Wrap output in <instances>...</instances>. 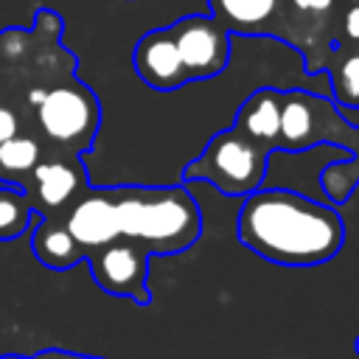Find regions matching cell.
Instances as JSON below:
<instances>
[{"instance_id": "ac0fdd59", "label": "cell", "mask_w": 359, "mask_h": 359, "mask_svg": "<svg viewBox=\"0 0 359 359\" xmlns=\"http://www.w3.org/2000/svg\"><path fill=\"white\" fill-rule=\"evenodd\" d=\"M337 48L359 50V0H345L337 28Z\"/></svg>"}, {"instance_id": "9c48e42d", "label": "cell", "mask_w": 359, "mask_h": 359, "mask_svg": "<svg viewBox=\"0 0 359 359\" xmlns=\"http://www.w3.org/2000/svg\"><path fill=\"white\" fill-rule=\"evenodd\" d=\"M65 227L70 230L76 244L84 250V255L109 244V241H115V238H121L112 191L109 188L81 191L65 213Z\"/></svg>"}, {"instance_id": "4fadbf2b", "label": "cell", "mask_w": 359, "mask_h": 359, "mask_svg": "<svg viewBox=\"0 0 359 359\" xmlns=\"http://www.w3.org/2000/svg\"><path fill=\"white\" fill-rule=\"evenodd\" d=\"M280 0H210V14L230 31L247 36H269Z\"/></svg>"}, {"instance_id": "5bb4252c", "label": "cell", "mask_w": 359, "mask_h": 359, "mask_svg": "<svg viewBox=\"0 0 359 359\" xmlns=\"http://www.w3.org/2000/svg\"><path fill=\"white\" fill-rule=\"evenodd\" d=\"M31 250L39 258V264H45L50 269H67L87 258L84 250L70 236V230L65 227V222H56L50 216L39 222V227L31 238Z\"/></svg>"}, {"instance_id": "ffe728a7", "label": "cell", "mask_w": 359, "mask_h": 359, "mask_svg": "<svg viewBox=\"0 0 359 359\" xmlns=\"http://www.w3.org/2000/svg\"><path fill=\"white\" fill-rule=\"evenodd\" d=\"M14 135H20V118H17V112L11 107L0 104V143L14 137Z\"/></svg>"}, {"instance_id": "cb8c5ba5", "label": "cell", "mask_w": 359, "mask_h": 359, "mask_svg": "<svg viewBox=\"0 0 359 359\" xmlns=\"http://www.w3.org/2000/svg\"><path fill=\"white\" fill-rule=\"evenodd\" d=\"M0 359H25V356H0Z\"/></svg>"}, {"instance_id": "30bf717a", "label": "cell", "mask_w": 359, "mask_h": 359, "mask_svg": "<svg viewBox=\"0 0 359 359\" xmlns=\"http://www.w3.org/2000/svg\"><path fill=\"white\" fill-rule=\"evenodd\" d=\"M132 65L137 70V76L160 93L177 90L182 84H188V73L185 65L180 59V50L174 45V36L168 28H154L149 34L140 36V42L135 45V56Z\"/></svg>"}, {"instance_id": "8fae6325", "label": "cell", "mask_w": 359, "mask_h": 359, "mask_svg": "<svg viewBox=\"0 0 359 359\" xmlns=\"http://www.w3.org/2000/svg\"><path fill=\"white\" fill-rule=\"evenodd\" d=\"M28 177H31L28 180V188H31L28 199L45 213L67 208L84 188V171L73 160V154L56 157V160H39Z\"/></svg>"}, {"instance_id": "9a60e30c", "label": "cell", "mask_w": 359, "mask_h": 359, "mask_svg": "<svg viewBox=\"0 0 359 359\" xmlns=\"http://www.w3.org/2000/svg\"><path fill=\"white\" fill-rule=\"evenodd\" d=\"M325 70L331 73V93L337 104L359 107V50L334 48V56Z\"/></svg>"}, {"instance_id": "d6986e66", "label": "cell", "mask_w": 359, "mask_h": 359, "mask_svg": "<svg viewBox=\"0 0 359 359\" xmlns=\"http://www.w3.org/2000/svg\"><path fill=\"white\" fill-rule=\"evenodd\" d=\"M0 45H3V53L8 59H22L28 50V34L25 31H6Z\"/></svg>"}, {"instance_id": "44dd1931", "label": "cell", "mask_w": 359, "mask_h": 359, "mask_svg": "<svg viewBox=\"0 0 359 359\" xmlns=\"http://www.w3.org/2000/svg\"><path fill=\"white\" fill-rule=\"evenodd\" d=\"M34 359H98V356H84V353H70V351H42Z\"/></svg>"}, {"instance_id": "ba28073f", "label": "cell", "mask_w": 359, "mask_h": 359, "mask_svg": "<svg viewBox=\"0 0 359 359\" xmlns=\"http://www.w3.org/2000/svg\"><path fill=\"white\" fill-rule=\"evenodd\" d=\"M90 269L95 283L115 294V297H129L137 306H149V252L129 241V238H115L93 252H87Z\"/></svg>"}, {"instance_id": "e0dca14e", "label": "cell", "mask_w": 359, "mask_h": 359, "mask_svg": "<svg viewBox=\"0 0 359 359\" xmlns=\"http://www.w3.org/2000/svg\"><path fill=\"white\" fill-rule=\"evenodd\" d=\"M31 213H34V205L28 194H22L14 185H3L0 188V241L22 236L25 227L31 224Z\"/></svg>"}, {"instance_id": "8992f818", "label": "cell", "mask_w": 359, "mask_h": 359, "mask_svg": "<svg viewBox=\"0 0 359 359\" xmlns=\"http://www.w3.org/2000/svg\"><path fill=\"white\" fill-rule=\"evenodd\" d=\"M342 6L345 0H280L269 34L294 45L309 73L325 70L334 56L331 42H337Z\"/></svg>"}, {"instance_id": "6da1fadb", "label": "cell", "mask_w": 359, "mask_h": 359, "mask_svg": "<svg viewBox=\"0 0 359 359\" xmlns=\"http://www.w3.org/2000/svg\"><path fill=\"white\" fill-rule=\"evenodd\" d=\"M236 233L247 250L280 266L325 264L345 244V222L331 205L286 188L247 194Z\"/></svg>"}, {"instance_id": "7a4b0ae2", "label": "cell", "mask_w": 359, "mask_h": 359, "mask_svg": "<svg viewBox=\"0 0 359 359\" xmlns=\"http://www.w3.org/2000/svg\"><path fill=\"white\" fill-rule=\"evenodd\" d=\"M109 191L121 238L140 244L146 252L174 255L202 236L199 208L182 185H123Z\"/></svg>"}, {"instance_id": "2e32d148", "label": "cell", "mask_w": 359, "mask_h": 359, "mask_svg": "<svg viewBox=\"0 0 359 359\" xmlns=\"http://www.w3.org/2000/svg\"><path fill=\"white\" fill-rule=\"evenodd\" d=\"M39 160H42V146L36 137L14 135L0 143V177L6 180L28 177Z\"/></svg>"}, {"instance_id": "52a82bcc", "label": "cell", "mask_w": 359, "mask_h": 359, "mask_svg": "<svg viewBox=\"0 0 359 359\" xmlns=\"http://www.w3.org/2000/svg\"><path fill=\"white\" fill-rule=\"evenodd\" d=\"M180 59L185 65L188 81H208L230 65V39L233 34L213 17L188 14L168 25Z\"/></svg>"}, {"instance_id": "3957f363", "label": "cell", "mask_w": 359, "mask_h": 359, "mask_svg": "<svg viewBox=\"0 0 359 359\" xmlns=\"http://www.w3.org/2000/svg\"><path fill=\"white\" fill-rule=\"evenodd\" d=\"M320 143L348 149V160L331 163L320 185L331 202H345L359 182V126L353 129L334 101L309 90H280V149L303 151Z\"/></svg>"}, {"instance_id": "7402d4cb", "label": "cell", "mask_w": 359, "mask_h": 359, "mask_svg": "<svg viewBox=\"0 0 359 359\" xmlns=\"http://www.w3.org/2000/svg\"><path fill=\"white\" fill-rule=\"evenodd\" d=\"M42 95H45V87H34V90L28 93V104H31V107H36V104L42 101Z\"/></svg>"}, {"instance_id": "277c9868", "label": "cell", "mask_w": 359, "mask_h": 359, "mask_svg": "<svg viewBox=\"0 0 359 359\" xmlns=\"http://www.w3.org/2000/svg\"><path fill=\"white\" fill-rule=\"evenodd\" d=\"M269 154V149L250 140L236 126H227L216 132L202 149V154L185 165L182 180H205L224 196H247L261 188Z\"/></svg>"}, {"instance_id": "5b68a950", "label": "cell", "mask_w": 359, "mask_h": 359, "mask_svg": "<svg viewBox=\"0 0 359 359\" xmlns=\"http://www.w3.org/2000/svg\"><path fill=\"white\" fill-rule=\"evenodd\" d=\"M39 132L67 154L87 151L101 123V107L90 87L70 79L48 87L36 104Z\"/></svg>"}, {"instance_id": "603a6c76", "label": "cell", "mask_w": 359, "mask_h": 359, "mask_svg": "<svg viewBox=\"0 0 359 359\" xmlns=\"http://www.w3.org/2000/svg\"><path fill=\"white\" fill-rule=\"evenodd\" d=\"M353 351H356V356H359V334H356V339H353Z\"/></svg>"}, {"instance_id": "7c38bea8", "label": "cell", "mask_w": 359, "mask_h": 359, "mask_svg": "<svg viewBox=\"0 0 359 359\" xmlns=\"http://www.w3.org/2000/svg\"><path fill=\"white\" fill-rule=\"evenodd\" d=\"M233 126L269 151L280 149V90L258 87L250 93L241 101Z\"/></svg>"}]
</instances>
